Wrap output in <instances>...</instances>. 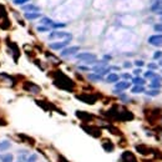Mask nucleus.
<instances>
[{
	"label": "nucleus",
	"mask_w": 162,
	"mask_h": 162,
	"mask_svg": "<svg viewBox=\"0 0 162 162\" xmlns=\"http://www.w3.org/2000/svg\"><path fill=\"white\" fill-rule=\"evenodd\" d=\"M148 43H150L151 45H153V46H160V45H162V35L160 34V35H152V36H150V38H148Z\"/></svg>",
	"instance_id": "nucleus-4"
},
{
	"label": "nucleus",
	"mask_w": 162,
	"mask_h": 162,
	"mask_svg": "<svg viewBox=\"0 0 162 162\" xmlns=\"http://www.w3.org/2000/svg\"><path fill=\"white\" fill-rule=\"evenodd\" d=\"M158 14H160V15H162V9H161V10H158Z\"/></svg>",
	"instance_id": "nucleus-34"
},
{
	"label": "nucleus",
	"mask_w": 162,
	"mask_h": 162,
	"mask_svg": "<svg viewBox=\"0 0 162 162\" xmlns=\"http://www.w3.org/2000/svg\"><path fill=\"white\" fill-rule=\"evenodd\" d=\"M148 69L156 70V69H157V65H156V64H148Z\"/></svg>",
	"instance_id": "nucleus-29"
},
{
	"label": "nucleus",
	"mask_w": 162,
	"mask_h": 162,
	"mask_svg": "<svg viewBox=\"0 0 162 162\" xmlns=\"http://www.w3.org/2000/svg\"><path fill=\"white\" fill-rule=\"evenodd\" d=\"M0 161L2 162H13V156L11 155H3V156H0Z\"/></svg>",
	"instance_id": "nucleus-13"
},
{
	"label": "nucleus",
	"mask_w": 162,
	"mask_h": 162,
	"mask_svg": "<svg viewBox=\"0 0 162 162\" xmlns=\"http://www.w3.org/2000/svg\"><path fill=\"white\" fill-rule=\"evenodd\" d=\"M25 18H26V19H29V20H34V19H38V18H40V13H39V11L26 13V14H25Z\"/></svg>",
	"instance_id": "nucleus-9"
},
{
	"label": "nucleus",
	"mask_w": 162,
	"mask_h": 162,
	"mask_svg": "<svg viewBox=\"0 0 162 162\" xmlns=\"http://www.w3.org/2000/svg\"><path fill=\"white\" fill-rule=\"evenodd\" d=\"M41 24H44V25H52L54 21H52L51 19H49V18H44V19L41 20Z\"/></svg>",
	"instance_id": "nucleus-18"
},
{
	"label": "nucleus",
	"mask_w": 162,
	"mask_h": 162,
	"mask_svg": "<svg viewBox=\"0 0 162 162\" xmlns=\"http://www.w3.org/2000/svg\"><path fill=\"white\" fill-rule=\"evenodd\" d=\"M36 160H38V157H36L35 155H32L29 160H26V162H36Z\"/></svg>",
	"instance_id": "nucleus-26"
},
{
	"label": "nucleus",
	"mask_w": 162,
	"mask_h": 162,
	"mask_svg": "<svg viewBox=\"0 0 162 162\" xmlns=\"http://www.w3.org/2000/svg\"><path fill=\"white\" fill-rule=\"evenodd\" d=\"M158 93H160L158 90H151V91H147V95H150V96H156V95H158Z\"/></svg>",
	"instance_id": "nucleus-22"
},
{
	"label": "nucleus",
	"mask_w": 162,
	"mask_h": 162,
	"mask_svg": "<svg viewBox=\"0 0 162 162\" xmlns=\"http://www.w3.org/2000/svg\"><path fill=\"white\" fill-rule=\"evenodd\" d=\"M70 40H71V39H66V40L59 41V43H52V44H50V48H51L52 50H60V49H62V48L66 46V45L70 43Z\"/></svg>",
	"instance_id": "nucleus-5"
},
{
	"label": "nucleus",
	"mask_w": 162,
	"mask_h": 162,
	"mask_svg": "<svg viewBox=\"0 0 162 162\" xmlns=\"http://www.w3.org/2000/svg\"><path fill=\"white\" fill-rule=\"evenodd\" d=\"M29 0H14V4H16V5H21V4H25V3H27Z\"/></svg>",
	"instance_id": "nucleus-24"
},
{
	"label": "nucleus",
	"mask_w": 162,
	"mask_h": 162,
	"mask_svg": "<svg viewBox=\"0 0 162 162\" xmlns=\"http://www.w3.org/2000/svg\"><path fill=\"white\" fill-rule=\"evenodd\" d=\"M80 70H85V71H87L89 68H86V66H80Z\"/></svg>",
	"instance_id": "nucleus-33"
},
{
	"label": "nucleus",
	"mask_w": 162,
	"mask_h": 162,
	"mask_svg": "<svg viewBox=\"0 0 162 162\" xmlns=\"http://www.w3.org/2000/svg\"><path fill=\"white\" fill-rule=\"evenodd\" d=\"M38 30H39V31H49V27H48V26H39Z\"/></svg>",
	"instance_id": "nucleus-28"
},
{
	"label": "nucleus",
	"mask_w": 162,
	"mask_h": 162,
	"mask_svg": "<svg viewBox=\"0 0 162 162\" xmlns=\"http://www.w3.org/2000/svg\"><path fill=\"white\" fill-rule=\"evenodd\" d=\"M134 93H141V92H143L145 91V87L142 86V85H136V86H134L132 87V90H131Z\"/></svg>",
	"instance_id": "nucleus-12"
},
{
	"label": "nucleus",
	"mask_w": 162,
	"mask_h": 162,
	"mask_svg": "<svg viewBox=\"0 0 162 162\" xmlns=\"http://www.w3.org/2000/svg\"><path fill=\"white\" fill-rule=\"evenodd\" d=\"M161 3H162V0H161Z\"/></svg>",
	"instance_id": "nucleus-36"
},
{
	"label": "nucleus",
	"mask_w": 162,
	"mask_h": 162,
	"mask_svg": "<svg viewBox=\"0 0 162 162\" xmlns=\"http://www.w3.org/2000/svg\"><path fill=\"white\" fill-rule=\"evenodd\" d=\"M134 74H135V75H139V74H141V69H136V70L134 71Z\"/></svg>",
	"instance_id": "nucleus-32"
},
{
	"label": "nucleus",
	"mask_w": 162,
	"mask_h": 162,
	"mask_svg": "<svg viewBox=\"0 0 162 162\" xmlns=\"http://www.w3.org/2000/svg\"><path fill=\"white\" fill-rule=\"evenodd\" d=\"M23 9H24L25 11H30V10H31V11H39V10H40V9H39L38 6H35V5H25Z\"/></svg>",
	"instance_id": "nucleus-14"
},
{
	"label": "nucleus",
	"mask_w": 162,
	"mask_h": 162,
	"mask_svg": "<svg viewBox=\"0 0 162 162\" xmlns=\"http://www.w3.org/2000/svg\"><path fill=\"white\" fill-rule=\"evenodd\" d=\"M130 82H127V81H121V82H117L116 84V86H115V92H120V91H122V90H126V89H128L130 87Z\"/></svg>",
	"instance_id": "nucleus-6"
},
{
	"label": "nucleus",
	"mask_w": 162,
	"mask_h": 162,
	"mask_svg": "<svg viewBox=\"0 0 162 162\" xmlns=\"http://www.w3.org/2000/svg\"><path fill=\"white\" fill-rule=\"evenodd\" d=\"M89 79L92 80V81H100V80L102 79V76L99 75V74H90V75H89Z\"/></svg>",
	"instance_id": "nucleus-15"
},
{
	"label": "nucleus",
	"mask_w": 162,
	"mask_h": 162,
	"mask_svg": "<svg viewBox=\"0 0 162 162\" xmlns=\"http://www.w3.org/2000/svg\"><path fill=\"white\" fill-rule=\"evenodd\" d=\"M61 38H66V39H71V35L69 32H64V31H54L49 35V39L50 40H54V39H61Z\"/></svg>",
	"instance_id": "nucleus-2"
},
{
	"label": "nucleus",
	"mask_w": 162,
	"mask_h": 162,
	"mask_svg": "<svg viewBox=\"0 0 162 162\" xmlns=\"http://www.w3.org/2000/svg\"><path fill=\"white\" fill-rule=\"evenodd\" d=\"M158 64H160V65H161V66H162V59L160 60V62H158Z\"/></svg>",
	"instance_id": "nucleus-35"
},
{
	"label": "nucleus",
	"mask_w": 162,
	"mask_h": 162,
	"mask_svg": "<svg viewBox=\"0 0 162 162\" xmlns=\"http://www.w3.org/2000/svg\"><path fill=\"white\" fill-rule=\"evenodd\" d=\"M6 18V9L4 5L0 4V19H5Z\"/></svg>",
	"instance_id": "nucleus-16"
},
{
	"label": "nucleus",
	"mask_w": 162,
	"mask_h": 162,
	"mask_svg": "<svg viewBox=\"0 0 162 162\" xmlns=\"http://www.w3.org/2000/svg\"><path fill=\"white\" fill-rule=\"evenodd\" d=\"M79 99L82 100V101H85V102H87V104H93V102L96 101V97H95V96H87V95H85V96H79Z\"/></svg>",
	"instance_id": "nucleus-8"
},
{
	"label": "nucleus",
	"mask_w": 162,
	"mask_h": 162,
	"mask_svg": "<svg viewBox=\"0 0 162 162\" xmlns=\"http://www.w3.org/2000/svg\"><path fill=\"white\" fill-rule=\"evenodd\" d=\"M76 59L77 60H82V61H85L87 64H92V62L96 61V55L91 54V52H82V54H77Z\"/></svg>",
	"instance_id": "nucleus-1"
},
{
	"label": "nucleus",
	"mask_w": 162,
	"mask_h": 162,
	"mask_svg": "<svg viewBox=\"0 0 162 162\" xmlns=\"http://www.w3.org/2000/svg\"><path fill=\"white\" fill-rule=\"evenodd\" d=\"M79 46H70V48H66L65 50L61 51V56H71V55H75L77 51H79Z\"/></svg>",
	"instance_id": "nucleus-3"
},
{
	"label": "nucleus",
	"mask_w": 162,
	"mask_h": 162,
	"mask_svg": "<svg viewBox=\"0 0 162 162\" xmlns=\"http://www.w3.org/2000/svg\"><path fill=\"white\" fill-rule=\"evenodd\" d=\"M150 87H151V89H157V90H158V89L161 87V84H160V82H156V81H152L151 85H150Z\"/></svg>",
	"instance_id": "nucleus-20"
},
{
	"label": "nucleus",
	"mask_w": 162,
	"mask_h": 162,
	"mask_svg": "<svg viewBox=\"0 0 162 162\" xmlns=\"http://www.w3.org/2000/svg\"><path fill=\"white\" fill-rule=\"evenodd\" d=\"M162 57V51H156L155 54H153V59H161Z\"/></svg>",
	"instance_id": "nucleus-23"
},
{
	"label": "nucleus",
	"mask_w": 162,
	"mask_h": 162,
	"mask_svg": "<svg viewBox=\"0 0 162 162\" xmlns=\"http://www.w3.org/2000/svg\"><path fill=\"white\" fill-rule=\"evenodd\" d=\"M156 31H160V32H162V24H157V25H155V27H153Z\"/></svg>",
	"instance_id": "nucleus-27"
},
{
	"label": "nucleus",
	"mask_w": 162,
	"mask_h": 162,
	"mask_svg": "<svg viewBox=\"0 0 162 162\" xmlns=\"http://www.w3.org/2000/svg\"><path fill=\"white\" fill-rule=\"evenodd\" d=\"M122 77H123V79H126V80H128L130 77H131V75H130V74H123V75H122Z\"/></svg>",
	"instance_id": "nucleus-31"
},
{
	"label": "nucleus",
	"mask_w": 162,
	"mask_h": 162,
	"mask_svg": "<svg viewBox=\"0 0 162 162\" xmlns=\"http://www.w3.org/2000/svg\"><path fill=\"white\" fill-rule=\"evenodd\" d=\"M123 68H126V69H128V68H131V62H127V61H126V62L123 64Z\"/></svg>",
	"instance_id": "nucleus-30"
},
{
	"label": "nucleus",
	"mask_w": 162,
	"mask_h": 162,
	"mask_svg": "<svg viewBox=\"0 0 162 162\" xmlns=\"http://www.w3.org/2000/svg\"><path fill=\"white\" fill-rule=\"evenodd\" d=\"M107 82H117L118 81V75L117 74H109L106 77Z\"/></svg>",
	"instance_id": "nucleus-10"
},
{
	"label": "nucleus",
	"mask_w": 162,
	"mask_h": 162,
	"mask_svg": "<svg viewBox=\"0 0 162 162\" xmlns=\"http://www.w3.org/2000/svg\"><path fill=\"white\" fill-rule=\"evenodd\" d=\"M135 65H136V66H139V68H141V66H143V65H145V62H143L142 60H136V61H135Z\"/></svg>",
	"instance_id": "nucleus-25"
},
{
	"label": "nucleus",
	"mask_w": 162,
	"mask_h": 162,
	"mask_svg": "<svg viewBox=\"0 0 162 162\" xmlns=\"http://www.w3.org/2000/svg\"><path fill=\"white\" fill-rule=\"evenodd\" d=\"M65 25H66V24H64V23H54L51 26L55 27V29H57V27H65Z\"/></svg>",
	"instance_id": "nucleus-21"
},
{
	"label": "nucleus",
	"mask_w": 162,
	"mask_h": 162,
	"mask_svg": "<svg viewBox=\"0 0 162 162\" xmlns=\"http://www.w3.org/2000/svg\"><path fill=\"white\" fill-rule=\"evenodd\" d=\"M24 89H26V90H29L31 92H39L40 91V89L36 85L31 84V82H26V85H24Z\"/></svg>",
	"instance_id": "nucleus-7"
},
{
	"label": "nucleus",
	"mask_w": 162,
	"mask_h": 162,
	"mask_svg": "<svg viewBox=\"0 0 162 162\" xmlns=\"http://www.w3.org/2000/svg\"><path fill=\"white\" fill-rule=\"evenodd\" d=\"M132 81H134L135 85H142V86H143V84H145V80L141 79V77H135Z\"/></svg>",
	"instance_id": "nucleus-17"
},
{
	"label": "nucleus",
	"mask_w": 162,
	"mask_h": 162,
	"mask_svg": "<svg viewBox=\"0 0 162 162\" xmlns=\"http://www.w3.org/2000/svg\"><path fill=\"white\" fill-rule=\"evenodd\" d=\"M155 76H156V74H155L153 71H151V70H148L147 73H145V77H147V79H151V80H152Z\"/></svg>",
	"instance_id": "nucleus-19"
},
{
	"label": "nucleus",
	"mask_w": 162,
	"mask_h": 162,
	"mask_svg": "<svg viewBox=\"0 0 162 162\" xmlns=\"http://www.w3.org/2000/svg\"><path fill=\"white\" fill-rule=\"evenodd\" d=\"M10 146H11V143L6 140V141H2L0 142V152H3V151H5V150H8V148H10Z\"/></svg>",
	"instance_id": "nucleus-11"
}]
</instances>
